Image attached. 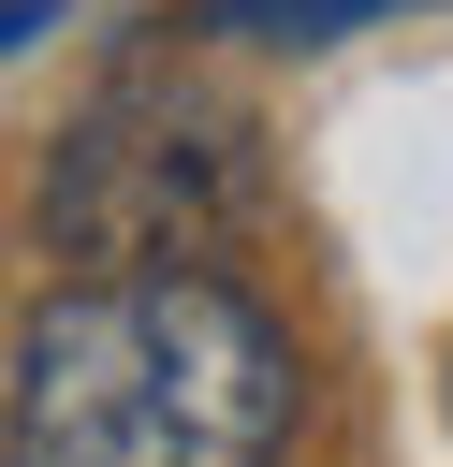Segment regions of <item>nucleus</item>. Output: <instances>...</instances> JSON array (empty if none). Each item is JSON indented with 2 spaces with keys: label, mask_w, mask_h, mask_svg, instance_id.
Here are the masks:
<instances>
[{
  "label": "nucleus",
  "mask_w": 453,
  "mask_h": 467,
  "mask_svg": "<svg viewBox=\"0 0 453 467\" xmlns=\"http://www.w3.org/2000/svg\"><path fill=\"white\" fill-rule=\"evenodd\" d=\"M307 365L205 263H102L15 336V467H278Z\"/></svg>",
  "instance_id": "obj_1"
},
{
  "label": "nucleus",
  "mask_w": 453,
  "mask_h": 467,
  "mask_svg": "<svg viewBox=\"0 0 453 467\" xmlns=\"http://www.w3.org/2000/svg\"><path fill=\"white\" fill-rule=\"evenodd\" d=\"M73 263H205L219 219H248V131L190 88H117L44 190Z\"/></svg>",
  "instance_id": "obj_2"
},
{
  "label": "nucleus",
  "mask_w": 453,
  "mask_h": 467,
  "mask_svg": "<svg viewBox=\"0 0 453 467\" xmlns=\"http://www.w3.org/2000/svg\"><path fill=\"white\" fill-rule=\"evenodd\" d=\"M365 15H409V0H205V29H234V44H336Z\"/></svg>",
  "instance_id": "obj_3"
},
{
  "label": "nucleus",
  "mask_w": 453,
  "mask_h": 467,
  "mask_svg": "<svg viewBox=\"0 0 453 467\" xmlns=\"http://www.w3.org/2000/svg\"><path fill=\"white\" fill-rule=\"evenodd\" d=\"M29 29H58V15H44V0H0V58H15Z\"/></svg>",
  "instance_id": "obj_4"
}]
</instances>
